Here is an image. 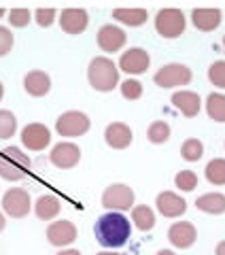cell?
Listing matches in <instances>:
<instances>
[{"label":"cell","mask_w":225,"mask_h":255,"mask_svg":"<svg viewBox=\"0 0 225 255\" xmlns=\"http://www.w3.org/2000/svg\"><path fill=\"white\" fill-rule=\"evenodd\" d=\"M208 79H211V83L215 87L225 90V60L211 64V68H208Z\"/></svg>","instance_id":"31"},{"label":"cell","mask_w":225,"mask_h":255,"mask_svg":"<svg viewBox=\"0 0 225 255\" xmlns=\"http://www.w3.org/2000/svg\"><path fill=\"white\" fill-rule=\"evenodd\" d=\"M102 206L109 211H117V213L130 211L134 206V189L127 187L125 183H112V185L104 189Z\"/></svg>","instance_id":"5"},{"label":"cell","mask_w":225,"mask_h":255,"mask_svg":"<svg viewBox=\"0 0 225 255\" xmlns=\"http://www.w3.org/2000/svg\"><path fill=\"white\" fill-rule=\"evenodd\" d=\"M206 179L211 185H225V159L215 157L206 164Z\"/></svg>","instance_id":"26"},{"label":"cell","mask_w":225,"mask_h":255,"mask_svg":"<svg viewBox=\"0 0 225 255\" xmlns=\"http://www.w3.org/2000/svg\"><path fill=\"white\" fill-rule=\"evenodd\" d=\"M185 26H187V19L181 9H159L155 15V30L159 36L164 38H176L185 32Z\"/></svg>","instance_id":"4"},{"label":"cell","mask_w":225,"mask_h":255,"mask_svg":"<svg viewBox=\"0 0 225 255\" xmlns=\"http://www.w3.org/2000/svg\"><path fill=\"white\" fill-rule=\"evenodd\" d=\"M121 96L125 100H138L142 96V83L136 79H125L121 83Z\"/></svg>","instance_id":"32"},{"label":"cell","mask_w":225,"mask_h":255,"mask_svg":"<svg viewBox=\"0 0 225 255\" xmlns=\"http://www.w3.org/2000/svg\"><path fill=\"white\" fill-rule=\"evenodd\" d=\"M4 226H6V221H4V215L0 213V232H2V230H4Z\"/></svg>","instance_id":"39"},{"label":"cell","mask_w":225,"mask_h":255,"mask_svg":"<svg viewBox=\"0 0 225 255\" xmlns=\"http://www.w3.org/2000/svg\"><path fill=\"white\" fill-rule=\"evenodd\" d=\"M157 211L164 215L168 219H174V217H181L187 211V202H185V198H181L179 194H174V191H162V194L157 196Z\"/></svg>","instance_id":"15"},{"label":"cell","mask_w":225,"mask_h":255,"mask_svg":"<svg viewBox=\"0 0 225 255\" xmlns=\"http://www.w3.org/2000/svg\"><path fill=\"white\" fill-rule=\"evenodd\" d=\"M172 105L174 109H179L185 117H196L200 113V107H202V100L196 92L189 90H181L172 94Z\"/></svg>","instance_id":"18"},{"label":"cell","mask_w":225,"mask_h":255,"mask_svg":"<svg viewBox=\"0 0 225 255\" xmlns=\"http://www.w3.org/2000/svg\"><path fill=\"white\" fill-rule=\"evenodd\" d=\"M96 255H121V253H115V251H102V253H96Z\"/></svg>","instance_id":"40"},{"label":"cell","mask_w":225,"mask_h":255,"mask_svg":"<svg viewBox=\"0 0 225 255\" xmlns=\"http://www.w3.org/2000/svg\"><path fill=\"white\" fill-rule=\"evenodd\" d=\"M58 255H81V251H77V249H62Z\"/></svg>","instance_id":"36"},{"label":"cell","mask_w":225,"mask_h":255,"mask_svg":"<svg viewBox=\"0 0 225 255\" xmlns=\"http://www.w3.org/2000/svg\"><path fill=\"white\" fill-rule=\"evenodd\" d=\"M206 113L211 119L225 124V94H211L206 98Z\"/></svg>","instance_id":"25"},{"label":"cell","mask_w":225,"mask_h":255,"mask_svg":"<svg viewBox=\"0 0 225 255\" xmlns=\"http://www.w3.org/2000/svg\"><path fill=\"white\" fill-rule=\"evenodd\" d=\"M21 142H23V147L30 151H43L45 147H49L51 132H49V128L43 124H28L21 130Z\"/></svg>","instance_id":"11"},{"label":"cell","mask_w":225,"mask_h":255,"mask_svg":"<svg viewBox=\"0 0 225 255\" xmlns=\"http://www.w3.org/2000/svg\"><path fill=\"white\" fill-rule=\"evenodd\" d=\"M32 209L30 194L21 187H13L2 196V211L13 219H23Z\"/></svg>","instance_id":"8"},{"label":"cell","mask_w":225,"mask_h":255,"mask_svg":"<svg viewBox=\"0 0 225 255\" xmlns=\"http://www.w3.org/2000/svg\"><path fill=\"white\" fill-rule=\"evenodd\" d=\"M87 23H90V17L85 9H64L60 15V28L66 34H81Z\"/></svg>","instance_id":"16"},{"label":"cell","mask_w":225,"mask_h":255,"mask_svg":"<svg viewBox=\"0 0 225 255\" xmlns=\"http://www.w3.org/2000/svg\"><path fill=\"white\" fill-rule=\"evenodd\" d=\"M94 234H96V241L102 247H107V249H119V247H123L132 236L130 219H127L123 213L109 211L107 215L96 219Z\"/></svg>","instance_id":"1"},{"label":"cell","mask_w":225,"mask_h":255,"mask_svg":"<svg viewBox=\"0 0 225 255\" xmlns=\"http://www.w3.org/2000/svg\"><path fill=\"white\" fill-rule=\"evenodd\" d=\"M60 209H62L60 198H58V196H53V194H45V196H41V198L36 200V204H34L36 217H38V219H43V221H51V219H55V217L60 215Z\"/></svg>","instance_id":"21"},{"label":"cell","mask_w":225,"mask_h":255,"mask_svg":"<svg viewBox=\"0 0 225 255\" xmlns=\"http://www.w3.org/2000/svg\"><path fill=\"white\" fill-rule=\"evenodd\" d=\"M181 155H183L185 162H198V159H202V155H204L202 140L187 138V140L183 142V147H181Z\"/></svg>","instance_id":"27"},{"label":"cell","mask_w":225,"mask_h":255,"mask_svg":"<svg viewBox=\"0 0 225 255\" xmlns=\"http://www.w3.org/2000/svg\"><path fill=\"white\" fill-rule=\"evenodd\" d=\"M223 51H225V36H223Z\"/></svg>","instance_id":"43"},{"label":"cell","mask_w":225,"mask_h":255,"mask_svg":"<svg viewBox=\"0 0 225 255\" xmlns=\"http://www.w3.org/2000/svg\"><path fill=\"white\" fill-rule=\"evenodd\" d=\"M147 138L153 142V145H164V142L170 138V126L166 122H153L147 130Z\"/></svg>","instance_id":"28"},{"label":"cell","mask_w":225,"mask_h":255,"mask_svg":"<svg viewBox=\"0 0 225 255\" xmlns=\"http://www.w3.org/2000/svg\"><path fill=\"white\" fill-rule=\"evenodd\" d=\"M149 13L147 9H112V19H117L119 23L123 26H130V28H138L147 21Z\"/></svg>","instance_id":"23"},{"label":"cell","mask_w":225,"mask_h":255,"mask_svg":"<svg viewBox=\"0 0 225 255\" xmlns=\"http://www.w3.org/2000/svg\"><path fill=\"white\" fill-rule=\"evenodd\" d=\"M55 130L60 136H68V138H77L90 130V117L81 111H66L55 119Z\"/></svg>","instance_id":"6"},{"label":"cell","mask_w":225,"mask_h":255,"mask_svg":"<svg viewBox=\"0 0 225 255\" xmlns=\"http://www.w3.org/2000/svg\"><path fill=\"white\" fill-rule=\"evenodd\" d=\"M2 96H4V87H2V83H0V100H2Z\"/></svg>","instance_id":"41"},{"label":"cell","mask_w":225,"mask_h":255,"mask_svg":"<svg viewBox=\"0 0 225 255\" xmlns=\"http://www.w3.org/2000/svg\"><path fill=\"white\" fill-rule=\"evenodd\" d=\"M55 9H36V13H34V19H36V23L38 26H43V28H49L51 23L55 21Z\"/></svg>","instance_id":"35"},{"label":"cell","mask_w":225,"mask_h":255,"mask_svg":"<svg viewBox=\"0 0 225 255\" xmlns=\"http://www.w3.org/2000/svg\"><path fill=\"white\" fill-rule=\"evenodd\" d=\"M79 159H81V149L75 142H58L49 153V162L60 170L75 168L79 164Z\"/></svg>","instance_id":"10"},{"label":"cell","mask_w":225,"mask_h":255,"mask_svg":"<svg viewBox=\"0 0 225 255\" xmlns=\"http://www.w3.org/2000/svg\"><path fill=\"white\" fill-rule=\"evenodd\" d=\"M151 64V55L149 51H144L142 47H132L121 53L119 58V70H123L127 75H142Z\"/></svg>","instance_id":"9"},{"label":"cell","mask_w":225,"mask_h":255,"mask_svg":"<svg viewBox=\"0 0 225 255\" xmlns=\"http://www.w3.org/2000/svg\"><path fill=\"white\" fill-rule=\"evenodd\" d=\"M125 41H127V36H125V32L119 26L107 23V26H102L98 30V47L102 51H107V53L119 51L125 45Z\"/></svg>","instance_id":"14"},{"label":"cell","mask_w":225,"mask_h":255,"mask_svg":"<svg viewBox=\"0 0 225 255\" xmlns=\"http://www.w3.org/2000/svg\"><path fill=\"white\" fill-rule=\"evenodd\" d=\"M15 132H17V119H15V115L11 111L0 109V140L11 138Z\"/></svg>","instance_id":"29"},{"label":"cell","mask_w":225,"mask_h":255,"mask_svg":"<svg viewBox=\"0 0 225 255\" xmlns=\"http://www.w3.org/2000/svg\"><path fill=\"white\" fill-rule=\"evenodd\" d=\"M23 90H26L30 96L34 98H41V96H47L51 90V79L43 70H32L23 77Z\"/></svg>","instance_id":"19"},{"label":"cell","mask_w":225,"mask_h":255,"mask_svg":"<svg viewBox=\"0 0 225 255\" xmlns=\"http://www.w3.org/2000/svg\"><path fill=\"white\" fill-rule=\"evenodd\" d=\"M174 185L181 191H194L198 187V174L194 170H181L174 177Z\"/></svg>","instance_id":"30"},{"label":"cell","mask_w":225,"mask_h":255,"mask_svg":"<svg viewBox=\"0 0 225 255\" xmlns=\"http://www.w3.org/2000/svg\"><path fill=\"white\" fill-rule=\"evenodd\" d=\"M132 130L130 126H125L121 122H115V124H109L107 130H104V140L107 145L112 149H125L132 145Z\"/></svg>","instance_id":"17"},{"label":"cell","mask_w":225,"mask_h":255,"mask_svg":"<svg viewBox=\"0 0 225 255\" xmlns=\"http://www.w3.org/2000/svg\"><path fill=\"white\" fill-rule=\"evenodd\" d=\"M87 79H90V85L96 92H112L119 83V66L111 58L98 55L90 62Z\"/></svg>","instance_id":"2"},{"label":"cell","mask_w":225,"mask_h":255,"mask_svg":"<svg viewBox=\"0 0 225 255\" xmlns=\"http://www.w3.org/2000/svg\"><path fill=\"white\" fill-rule=\"evenodd\" d=\"M155 85L164 87V90H170V87H181V85H187L191 81V70L185 66V64H166L155 73L153 77Z\"/></svg>","instance_id":"7"},{"label":"cell","mask_w":225,"mask_h":255,"mask_svg":"<svg viewBox=\"0 0 225 255\" xmlns=\"http://www.w3.org/2000/svg\"><path fill=\"white\" fill-rule=\"evenodd\" d=\"M196 238H198V232H196L194 223H189V221H176L168 230V241L176 249H189L196 243Z\"/></svg>","instance_id":"13"},{"label":"cell","mask_w":225,"mask_h":255,"mask_svg":"<svg viewBox=\"0 0 225 255\" xmlns=\"http://www.w3.org/2000/svg\"><path fill=\"white\" fill-rule=\"evenodd\" d=\"M30 157L19 147H4L0 151V177L6 181H21L30 170Z\"/></svg>","instance_id":"3"},{"label":"cell","mask_w":225,"mask_h":255,"mask_svg":"<svg viewBox=\"0 0 225 255\" xmlns=\"http://www.w3.org/2000/svg\"><path fill=\"white\" fill-rule=\"evenodd\" d=\"M13 43H15L13 32H11L9 28L0 26V58H2V55H6V53L13 49Z\"/></svg>","instance_id":"34"},{"label":"cell","mask_w":225,"mask_h":255,"mask_svg":"<svg viewBox=\"0 0 225 255\" xmlns=\"http://www.w3.org/2000/svg\"><path fill=\"white\" fill-rule=\"evenodd\" d=\"M198 211L208 213V215H221L225 213V196L219 191H211V194H204L196 200Z\"/></svg>","instance_id":"22"},{"label":"cell","mask_w":225,"mask_h":255,"mask_svg":"<svg viewBox=\"0 0 225 255\" xmlns=\"http://www.w3.org/2000/svg\"><path fill=\"white\" fill-rule=\"evenodd\" d=\"M157 255H176V253L170 249H162V251H157Z\"/></svg>","instance_id":"38"},{"label":"cell","mask_w":225,"mask_h":255,"mask_svg":"<svg viewBox=\"0 0 225 255\" xmlns=\"http://www.w3.org/2000/svg\"><path fill=\"white\" fill-rule=\"evenodd\" d=\"M0 17H4V9H0Z\"/></svg>","instance_id":"42"},{"label":"cell","mask_w":225,"mask_h":255,"mask_svg":"<svg viewBox=\"0 0 225 255\" xmlns=\"http://www.w3.org/2000/svg\"><path fill=\"white\" fill-rule=\"evenodd\" d=\"M6 19H9V23L13 28H26L32 19V13L28 9H11Z\"/></svg>","instance_id":"33"},{"label":"cell","mask_w":225,"mask_h":255,"mask_svg":"<svg viewBox=\"0 0 225 255\" xmlns=\"http://www.w3.org/2000/svg\"><path fill=\"white\" fill-rule=\"evenodd\" d=\"M47 241L53 247H68L77 241V228L72 221L66 219H60V221H53L49 223L47 228Z\"/></svg>","instance_id":"12"},{"label":"cell","mask_w":225,"mask_h":255,"mask_svg":"<svg viewBox=\"0 0 225 255\" xmlns=\"http://www.w3.org/2000/svg\"><path fill=\"white\" fill-rule=\"evenodd\" d=\"M132 221L136 223L138 230L149 232V230H153V226H155V213H153V209H149L147 204L134 206L132 209Z\"/></svg>","instance_id":"24"},{"label":"cell","mask_w":225,"mask_h":255,"mask_svg":"<svg viewBox=\"0 0 225 255\" xmlns=\"http://www.w3.org/2000/svg\"><path fill=\"white\" fill-rule=\"evenodd\" d=\"M221 11L219 9H194L191 11V21L202 32H213L221 26Z\"/></svg>","instance_id":"20"},{"label":"cell","mask_w":225,"mask_h":255,"mask_svg":"<svg viewBox=\"0 0 225 255\" xmlns=\"http://www.w3.org/2000/svg\"><path fill=\"white\" fill-rule=\"evenodd\" d=\"M217 255H225V241H221L219 245H217V249H215Z\"/></svg>","instance_id":"37"}]
</instances>
